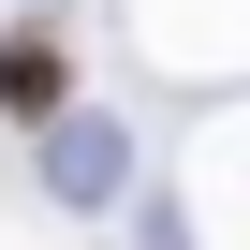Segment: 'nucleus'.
I'll return each instance as SVG.
<instances>
[{
	"label": "nucleus",
	"instance_id": "1",
	"mask_svg": "<svg viewBox=\"0 0 250 250\" xmlns=\"http://www.w3.org/2000/svg\"><path fill=\"white\" fill-rule=\"evenodd\" d=\"M59 44H0V118H59Z\"/></svg>",
	"mask_w": 250,
	"mask_h": 250
}]
</instances>
